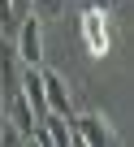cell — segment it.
<instances>
[{"instance_id":"cell-1","label":"cell","mask_w":134,"mask_h":147,"mask_svg":"<svg viewBox=\"0 0 134 147\" xmlns=\"http://www.w3.org/2000/svg\"><path fill=\"white\" fill-rule=\"evenodd\" d=\"M78 39L91 56H108L112 52V18H108V5L91 0V5L78 13Z\"/></svg>"},{"instance_id":"cell-2","label":"cell","mask_w":134,"mask_h":147,"mask_svg":"<svg viewBox=\"0 0 134 147\" xmlns=\"http://www.w3.org/2000/svg\"><path fill=\"white\" fill-rule=\"evenodd\" d=\"M69 125H74V143H82V147H108V143H117V125L104 113H69Z\"/></svg>"},{"instance_id":"cell-3","label":"cell","mask_w":134,"mask_h":147,"mask_svg":"<svg viewBox=\"0 0 134 147\" xmlns=\"http://www.w3.org/2000/svg\"><path fill=\"white\" fill-rule=\"evenodd\" d=\"M13 26H18V35H13L18 61H22V65H43V22L30 18V13H22Z\"/></svg>"},{"instance_id":"cell-4","label":"cell","mask_w":134,"mask_h":147,"mask_svg":"<svg viewBox=\"0 0 134 147\" xmlns=\"http://www.w3.org/2000/svg\"><path fill=\"white\" fill-rule=\"evenodd\" d=\"M39 82H43V104H48V113H61V117H69V113H74L69 82H65L52 65H39Z\"/></svg>"},{"instance_id":"cell-5","label":"cell","mask_w":134,"mask_h":147,"mask_svg":"<svg viewBox=\"0 0 134 147\" xmlns=\"http://www.w3.org/2000/svg\"><path fill=\"white\" fill-rule=\"evenodd\" d=\"M39 125H43V134H48V147H69V143H74V125H69V117H61V113H43Z\"/></svg>"},{"instance_id":"cell-6","label":"cell","mask_w":134,"mask_h":147,"mask_svg":"<svg viewBox=\"0 0 134 147\" xmlns=\"http://www.w3.org/2000/svg\"><path fill=\"white\" fill-rule=\"evenodd\" d=\"M26 13L39 18V22H52V18L69 13V0H26Z\"/></svg>"},{"instance_id":"cell-7","label":"cell","mask_w":134,"mask_h":147,"mask_svg":"<svg viewBox=\"0 0 134 147\" xmlns=\"http://www.w3.org/2000/svg\"><path fill=\"white\" fill-rule=\"evenodd\" d=\"M18 22V9H13V0H0V30H9Z\"/></svg>"},{"instance_id":"cell-8","label":"cell","mask_w":134,"mask_h":147,"mask_svg":"<svg viewBox=\"0 0 134 147\" xmlns=\"http://www.w3.org/2000/svg\"><path fill=\"white\" fill-rule=\"evenodd\" d=\"M13 9H18V18H22V13H26V0H13Z\"/></svg>"}]
</instances>
